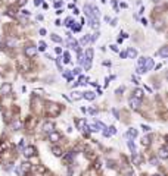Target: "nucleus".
<instances>
[{"instance_id":"ddd939ff","label":"nucleus","mask_w":168,"mask_h":176,"mask_svg":"<svg viewBox=\"0 0 168 176\" xmlns=\"http://www.w3.org/2000/svg\"><path fill=\"white\" fill-rule=\"evenodd\" d=\"M94 97H96V94H94L93 91H86V93H83V98H86V100H89V101H93Z\"/></svg>"},{"instance_id":"a211bd4d","label":"nucleus","mask_w":168,"mask_h":176,"mask_svg":"<svg viewBox=\"0 0 168 176\" xmlns=\"http://www.w3.org/2000/svg\"><path fill=\"white\" fill-rule=\"evenodd\" d=\"M21 126H22V123H21V120H19L18 117H15V120L12 122V128H13L15 131H19V129H21Z\"/></svg>"},{"instance_id":"a878e982","label":"nucleus","mask_w":168,"mask_h":176,"mask_svg":"<svg viewBox=\"0 0 168 176\" xmlns=\"http://www.w3.org/2000/svg\"><path fill=\"white\" fill-rule=\"evenodd\" d=\"M87 82H89V76H84V75H81V76H80V79H78V84H81V85H86Z\"/></svg>"},{"instance_id":"412c9836","label":"nucleus","mask_w":168,"mask_h":176,"mask_svg":"<svg viewBox=\"0 0 168 176\" xmlns=\"http://www.w3.org/2000/svg\"><path fill=\"white\" fill-rule=\"evenodd\" d=\"M89 43H91V37H90V35H84V37L81 38L80 44H81V46H87Z\"/></svg>"},{"instance_id":"0eeeda50","label":"nucleus","mask_w":168,"mask_h":176,"mask_svg":"<svg viewBox=\"0 0 168 176\" xmlns=\"http://www.w3.org/2000/svg\"><path fill=\"white\" fill-rule=\"evenodd\" d=\"M24 156H25L27 158L34 157V156H35V147H33V145L25 147V148H24Z\"/></svg>"},{"instance_id":"4c0bfd02","label":"nucleus","mask_w":168,"mask_h":176,"mask_svg":"<svg viewBox=\"0 0 168 176\" xmlns=\"http://www.w3.org/2000/svg\"><path fill=\"white\" fill-rule=\"evenodd\" d=\"M120 56L123 57V59H125V57H127V52H121V53H120Z\"/></svg>"},{"instance_id":"f3484780","label":"nucleus","mask_w":168,"mask_h":176,"mask_svg":"<svg viewBox=\"0 0 168 176\" xmlns=\"http://www.w3.org/2000/svg\"><path fill=\"white\" fill-rule=\"evenodd\" d=\"M156 54H159L161 57H164V59H167L168 57V47H162L161 50H158Z\"/></svg>"},{"instance_id":"f03ea898","label":"nucleus","mask_w":168,"mask_h":176,"mask_svg":"<svg viewBox=\"0 0 168 176\" xmlns=\"http://www.w3.org/2000/svg\"><path fill=\"white\" fill-rule=\"evenodd\" d=\"M86 60H83V66L86 67V71H89L91 67V60H93V50L91 49H87L86 50Z\"/></svg>"},{"instance_id":"a18cd8bd","label":"nucleus","mask_w":168,"mask_h":176,"mask_svg":"<svg viewBox=\"0 0 168 176\" xmlns=\"http://www.w3.org/2000/svg\"><path fill=\"white\" fill-rule=\"evenodd\" d=\"M22 13H24V15H27V16H30V12H28V10H22Z\"/></svg>"},{"instance_id":"72a5a7b5","label":"nucleus","mask_w":168,"mask_h":176,"mask_svg":"<svg viewBox=\"0 0 168 176\" xmlns=\"http://www.w3.org/2000/svg\"><path fill=\"white\" fill-rule=\"evenodd\" d=\"M142 129H143V132H149V131H150V126H147V125L143 123V125H142Z\"/></svg>"},{"instance_id":"de8ad7c7","label":"nucleus","mask_w":168,"mask_h":176,"mask_svg":"<svg viewBox=\"0 0 168 176\" xmlns=\"http://www.w3.org/2000/svg\"><path fill=\"white\" fill-rule=\"evenodd\" d=\"M153 2H155V3H158V2H159V0H153Z\"/></svg>"},{"instance_id":"5701e85b","label":"nucleus","mask_w":168,"mask_h":176,"mask_svg":"<svg viewBox=\"0 0 168 176\" xmlns=\"http://www.w3.org/2000/svg\"><path fill=\"white\" fill-rule=\"evenodd\" d=\"M133 163H134V164H140V163H142V157H140L137 153L133 154Z\"/></svg>"},{"instance_id":"49530a36","label":"nucleus","mask_w":168,"mask_h":176,"mask_svg":"<svg viewBox=\"0 0 168 176\" xmlns=\"http://www.w3.org/2000/svg\"><path fill=\"white\" fill-rule=\"evenodd\" d=\"M112 112H114V115H115V117H116V119H118V112H116V110H115V109L112 110Z\"/></svg>"},{"instance_id":"ea45409f","label":"nucleus","mask_w":168,"mask_h":176,"mask_svg":"<svg viewBox=\"0 0 168 176\" xmlns=\"http://www.w3.org/2000/svg\"><path fill=\"white\" fill-rule=\"evenodd\" d=\"M34 4H35V6H40V4H41V0H34Z\"/></svg>"},{"instance_id":"e433bc0d","label":"nucleus","mask_w":168,"mask_h":176,"mask_svg":"<svg viewBox=\"0 0 168 176\" xmlns=\"http://www.w3.org/2000/svg\"><path fill=\"white\" fill-rule=\"evenodd\" d=\"M111 50H112V52H118V46H115V44L111 46Z\"/></svg>"},{"instance_id":"393cba45","label":"nucleus","mask_w":168,"mask_h":176,"mask_svg":"<svg viewBox=\"0 0 168 176\" xmlns=\"http://www.w3.org/2000/svg\"><path fill=\"white\" fill-rule=\"evenodd\" d=\"M142 145L143 147H149L150 145V138L149 137H143L142 138Z\"/></svg>"},{"instance_id":"4be33fe9","label":"nucleus","mask_w":168,"mask_h":176,"mask_svg":"<svg viewBox=\"0 0 168 176\" xmlns=\"http://www.w3.org/2000/svg\"><path fill=\"white\" fill-rule=\"evenodd\" d=\"M71 98H72L74 101L80 100V98H83V93H78V91H74V93H72V95H71Z\"/></svg>"},{"instance_id":"b1692460","label":"nucleus","mask_w":168,"mask_h":176,"mask_svg":"<svg viewBox=\"0 0 168 176\" xmlns=\"http://www.w3.org/2000/svg\"><path fill=\"white\" fill-rule=\"evenodd\" d=\"M127 56L131 57V59H133V57H136V56H137V50H136V49H128L127 50Z\"/></svg>"},{"instance_id":"aec40b11","label":"nucleus","mask_w":168,"mask_h":176,"mask_svg":"<svg viewBox=\"0 0 168 176\" xmlns=\"http://www.w3.org/2000/svg\"><path fill=\"white\" fill-rule=\"evenodd\" d=\"M89 22H90V26L91 28H99V18H90L89 19Z\"/></svg>"},{"instance_id":"9b49d317","label":"nucleus","mask_w":168,"mask_h":176,"mask_svg":"<svg viewBox=\"0 0 168 176\" xmlns=\"http://www.w3.org/2000/svg\"><path fill=\"white\" fill-rule=\"evenodd\" d=\"M128 103H130V107H131V109H139V107H140V103H142V100H137V98L131 97Z\"/></svg>"},{"instance_id":"6ab92c4d","label":"nucleus","mask_w":168,"mask_h":176,"mask_svg":"<svg viewBox=\"0 0 168 176\" xmlns=\"http://www.w3.org/2000/svg\"><path fill=\"white\" fill-rule=\"evenodd\" d=\"M52 153L55 154L56 157H60V156H62V148H60V147H58V145H53L52 147Z\"/></svg>"},{"instance_id":"20e7f679","label":"nucleus","mask_w":168,"mask_h":176,"mask_svg":"<svg viewBox=\"0 0 168 176\" xmlns=\"http://www.w3.org/2000/svg\"><path fill=\"white\" fill-rule=\"evenodd\" d=\"M37 47H34V46H28V47H25V56L27 57H30V59H33V57L37 56Z\"/></svg>"},{"instance_id":"39448f33","label":"nucleus","mask_w":168,"mask_h":176,"mask_svg":"<svg viewBox=\"0 0 168 176\" xmlns=\"http://www.w3.org/2000/svg\"><path fill=\"white\" fill-rule=\"evenodd\" d=\"M67 44H68V47H71V49H74L75 52H80V46H78V43H77V40H75V38H72L71 35H69V34H68Z\"/></svg>"},{"instance_id":"c9c22d12","label":"nucleus","mask_w":168,"mask_h":176,"mask_svg":"<svg viewBox=\"0 0 168 176\" xmlns=\"http://www.w3.org/2000/svg\"><path fill=\"white\" fill-rule=\"evenodd\" d=\"M25 3H27V0H18V2H16V4H18V6H24Z\"/></svg>"},{"instance_id":"cd10ccee","label":"nucleus","mask_w":168,"mask_h":176,"mask_svg":"<svg viewBox=\"0 0 168 176\" xmlns=\"http://www.w3.org/2000/svg\"><path fill=\"white\" fill-rule=\"evenodd\" d=\"M71 62V56L68 52H64V63H69Z\"/></svg>"},{"instance_id":"a19ab883","label":"nucleus","mask_w":168,"mask_h":176,"mask_svg":"<svg viewBox=\"0 0 168 176\" xmlns=\"http://www.w3.org/2000/svg\"><path fill=\"white\" fill-rule=\"evenodd\" d=\"M124 91V87H121V88H118V90H116V94H121Z\"/></svg>"},{"instance_id":"9d476101","label":"nucleus","mask_w":168,"mask_h":176,"mask_svg":"<svg viewBox=\"0 0 168 176\" xmlns=\"http://www.w3.org/2000/svg\"><path fill=\"white\" fill-rule=\"evenodd\" d=\"M158 156H159V158H162V160H167V158H168V150H167V147H161L159 151H158Z\"/></svg>"},{"instance_id":"423d86ee","label":"nucleus","mask_w":168,"mask_h":176,"mask_svg":"<svg viewBox=\"0 0 168 176\" xmlns=\"http://www.w3.org/2000/svg\"><path fill=\"white\" fill-rule=\"evenodd\" d=\"M75 123H77L78 129H81L83 132H86V135L89 134V126H87V123H86V119H77Z\"/></svg>"},{"instance_id":"2eb2a0df","label":"nucleus","mask_w":168,"mask_h":176,"mask_svg":"<svg viewBox=\"0 0 168 176\" xmlns=\"http://www.w3.org/2000/svg\"><path fill=\"white\" fill-rule=\"evenodd\" d=\"M125 137H127V138H130V139L136 138V137H137V131H136V129H133V128H131V129H128V131L125 132Z\"/></svg>"},{"instance_id":"dca6fc26","label":"nucleus","mask_w":168,"mask_h":176,"mask_svg":"<svg viewBox=\"0 0 168 176\" xmlns=\"http://www.w3.org/2000/svg\"><path fill=\"white\" fill-rule=\"evenodd\" d=\"M133 97L137 98V100H142V98H143V90H140V88H136L134 93H133Z\"/></svg>"},{"instance_id":"2f4dec72","label":"nucleus","mask_w":168,"mask_h":176,"mask_svg":"<svg viewBox=\"0 0 168 176\" xmlns=\"http://www.w3.org/2000/svg\"><path fill=\"white\" fill-rule=\"evenodd\" d=\"M80 73H81V67H75L74 71L71 72V75L74 76V75H80Z\"/></svg>"},{"instance_id":"f704fd0d","label":"nucleus","mask_w":168,"mask_h":176,"mask_svg":"<svg viewBox=\"0 0 168 176\" xmlns=\"http://www.w3.org/2000/svg\"><path fill=\"white\" fill-rule=\"evenodd\" d=\"M150 164H152V166H156V164H158V160H156L155 157H152V158H150Z\"/></svg>"},{"instance_id":"c03bdc74","label":"nucleus","mask_w":168,"mask_h":176,"mask_svg":"<svg viewBox=\"0 0 168 176\" xmlns=\"http://www.w3.org/2000/svg\"><path fill=\"white\" fill-rule=\"evenodd\" d=\"M55 6H56V8H60V6H62V3H60V2H56Z\"/></svg>"},{"instance_id":"c756f323","label":"nucleus","mask_w":168,"mask_h":176,"mask_svg":"<svg viewBox=\"0 0 168 176\" xmlns=\"http://www.w3.org/2000/svg\"><path fill=\"white\" fill-rule=\"evenodd\" d=\"M50 38H52V40H53L55 43H62V38H60V37H58L56 34H52V35H50Z\"/></svg>"},{"instance_id":"79ce46f5","label":"nucleus","mask_w":168,"mask_h":176,"mask_svg":"<svg viewBox=\"0 0 168 176\" xmlns=\"http://www.w3.org/2000/svg\"><path fill=\"white\" fill-rule=\"evenodd\" d=\"M40 35H46V30H44V28H41V30H40Z\"/></svg>"},{"instance_id":"f8f14e48","label":"nucleus","mask_w":168,"mask_h":176,"mask_svg":"<svg viewBox=\"0 0 168 176\" xmlns=\"http://www.w3.org/2000/svg\"><path fill=\"white\" fill-rule=\"evenodd\" d=\"M49 139L52 141V143H58L60 139V135L58 134V132H55V131H52L50 134H49Z\"/></svg>"},{"instance_id":"6e6552de","label":"nucleus","mask_w":168,"mask_h":176,"mask_svg":"<svg viewBox=\"0 0 168 176\" xmlns=\"http://www.w3.org/2000/svg\"><path fill=\"white\" fill-rule=\"evenodd\" d=\"M0 91H2V94H11L12 93V84L4 82L3 85H2V88H0Z\"/></svg>"},{"instance_id":"7c9ffc66","label":"nucleus","mask_w":168,"mask_h":176,"mask_svg":"<svg viewBox=\"0 0 168 176\" xmlns=\"http://www.w3.org/2000/svg\"><path fill=\"white\" fill-rule=\"evenodd\" d=\"M21 167H22V170H30V169H31V164L28 163V161H24L22 164H21Z\"/></svg>"},{"instance_id":"473e14b6","label":"nucleus","mask_w":168,"mask_h":176,"mask_svg":"<svg viewBox=\"0 0 168 176\" xmlns=\"http://www.w3.org/2000/svg\"><path fill=\"white\" fill-rule=\"evenodd\" d=\"M37 50H40V52H44L46 50V44L43 41H40V44H38V49Z\"/></svg>"},{"instance_id":"58836bf2","label":"nucleus","mask_w":168,"mask_h":176,"mask_svg":"<svg viewBox=\"0 0 168 176\" xmlns=\"http://www.w3.org/2000/svg\"><path fill=\"white\" fill-rule=\"evenodd\" d=\"M131 79H133V82H134V84H139V79H137V76H131Z\"/></svg>"},{"instance_id":"c85d7f7f","label":"nucleus","mask_w":168,"mask_h":176,"mask_svg":"<svg viewBox=\"0 0 168 176\" xmlns=\"http://www.w3.org/2000/svg\"><path fill=\"white\" fill-rule=\"evenodd\" d=\"M89 126V131H91V132H97V131H100L99 128H97V125L96 123H93V125H87Z\"/></svg>"},{"instance_id":"37998d69","label":"nucleus","mask_w":168,"mask_h":176,"mask_svg":"<svg viewBox=\"0 0 168 176\" xmlns=\"http://www.w3.org/2000/svg\"><path fill=\"white\" fill-rule=\"evenodd\" d=\"M56 53H58V54H60V53H62V49H60V47H56Z\"/></svg>"},{"instance_id":"4468645a","label":"nucleus","mask_w":168,"mask_h":176,"mask_svg":"<svg viewBox=\"0 0 168 176\" xmlns=\"http://www.w3.org/2000/svg\"><path fill=\"white\" fill-rule=\"evenodd\" d=\"M16 44V40L15 38H6V41H4V46L8 47V49H13Z\"/></svg>"},{"instance_id":"f257e3e1","label":"nucleus","mask_w":168,"mask_h":176,"mask_svg":"<svg viewBox=\"0 0 168 176\" xmlns=\"http://www.w3.org/2000/svg\"><path fill=\"white\" fill-rule=\"evenodd\" d=\"M153 67V60L150 59V57H140L139 59V66L137 69H136V73H145V72L150 71Z\"/></svg>"},{"instance_id":"1a4fd4ad","label":"nucleus","mask_w":168,"mask_h":176,"mask_svg":"<svg viewBox=\"0 0 168 176\" xmlns=\"http://www.w3.org/2000/svg\"><path fill=\"white\" fill-rule=\"evenodd\" d=\"M43 131L47 132V134H50L52 131H55V125H53V122H44V125H43Z\"/></svg>"},{"instance_id":"7ed1b4c3","label":"nucleus","mask_w":168,"mask_h":176,"mask_svg":"<svg viewBox=\"0 0 168 176\" xmlns=\"http://www.w3.org/2000/svg\"><path fill=\"white\" fill-rule=\"evenodd\" d=\"M47 113L50 116H58L60 113V106L56 104V103H52V104L47 106Z\"/></svg>"},{"instance_id":"bb28decb","label":"nucleus","mask_w":168,"mask_h":176,"mask_svg":"<svg viewBox=\"0 0 168 176\" xmlns=\"http://www.w3.org/2000/svg\"><path fill=\"white\" fill-rule=\"evenodd\" d=\"M127 145H128V148H130V151H131L133 154H134V153H137V151H136V145H134V143H133L131 139H130V141L127 143Z\"/></svg>"},{"instance_id":"09e8293b","label":"nucleus","mask_w":168,"mask_h":176,"mask_svg":"<svg viewBox=\"0 0 168 176\" xmlns=\"http://www.w3.org/2000/svg\"><path fill=\"white\" fill-rule=\"evenodd\" d=\"M153 176H161V175H153Z\"/></svg>"}]
</instances>
